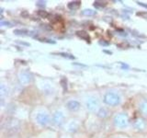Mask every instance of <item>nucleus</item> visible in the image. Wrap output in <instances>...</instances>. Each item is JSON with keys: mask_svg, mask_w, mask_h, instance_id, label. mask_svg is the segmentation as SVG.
<instances>
[{"mask_svg": "<svg viewBox=\"0 0 147 138\" xmlns=\"http://www.w3.org/2000/svg\"><path fill=\"white\" fill-rule=\"evenodd\" d=\"M104 102L109 106H117L121 102V97L115 92H107L104 96Z\"/></svg>", "mask_w": 147, "mask_h": 138, "instance_id": "f257e3e1", "label": "nucleus"}, {"mask_svg": "<svg viewBox=\"0 0 147 138\" xmlns=\"http://www.w3.org/2000/svg\"><path fill=\"white\" fill-rule=\"evenodd\" d=\"M18 128H20V122L17 120L14 119H9L3 124V129L6 130L7 133H16L18 132Z\"/></svg>", "mask_w": 147, "mask_h": 138, "instance_id": "f03ea898", "label": "nucleus"}, {"mask_svg": "<svg viewBox=\"0 0 147 138\" xmlns=\"http://www.w3.org/2000/svg\"><path fill=\"white\" fill-rule=\"evenodd\" d=\"M86 107L90 112H95L96 110H98L99 107V101L98 98H96L94 96L88 97L86 100Z\"/></svg>", "mask_w": 147, "mask_h": 138, "instance_id": "7ed1b4c3", "label": "nucleus"}, {"mask_svg": "<svg viewBox=\"0 0 147 138\" xmlns=\"http://www.w3.org/2000/svg\"><path fill=\"white\" fill-rule=\"evenodd\" d=\"M129 119L126 114H118L116 117L114 118V124L117 127L123 128L128 125Z\"/></svg>", "mask_w": 147, "mask_h": 138, "instance_id": "20e7f679", "label": "nucleus"}, {"mask_svg": "<svg viewBox=\"0 0 147 138\" xmlns=\"http://www.w3.org/2000/svg\"><path fill=\"white\" fill-rule=\"evenodd\" d=\"M64 114L60 112V110H56V112H54L53 116V123L55 124L56 126H61L62 124L64 122Z\"/></svg>", "mask_w": 147, "mask_h": 138, "instance_id": "39448f33", "label": "nucleus"}, {"mask_svg": "<svg viewBox=\"0 0 147 138\" xmlns=\"http://www.w3.org/2000/svg\"><path fill=\"white\" fill-rule=\"evenodd\" d=\"M36 121L39 124H40V125L44 126L46 124L49 123L50 116H49V114H47L46 112H39L36 116Z\"/></svg>", "mask_w": 147, "mask_h": 138, "instance_id": "423d86ee", "label": "nucleus"}, {"mask_svg": "<svg viewBox=\"0 0 147 138\" xmlns=\"http://www.w3.org/2000/svg\"><path fill=\"white\" fill-rule=\"evenodd\" d=\"M18 79H20V82L23 85H27L31 81V76L30 75V73L28 72H22L18 76Z\"/></svg>", "mask_w": 147, "mask_h": 138, "instance_id": "0eeeda50", "label": "nucleus"}, {"mask_svg": "<svg viewBox=\"0 0 147 138\" xmlns=\"http://www.w3.org/2000/svg\"><path fill=\"white\" fill-rule=\"evenodd\" d=\"M67 108L71 112H76L80 108V103L77 100H70L67 102Z\"/></svg>", "mask_w": 147, "mask_h": 138, "instance_id": "6e6552de", "label": "nucleus"}, {"mask_svg": "<svg viewBox=\"0 0 147 138\" xmlns=\"http://www.w3.org/2000/svg\"><path fill=\"white\" fill-rule=\"evenodd\" d=\"M147 126V124L145 122V121L144 119H142V118H139V119H137L136 121L134 122V127L137 129V130H144V129L146 128Z\"/></svg>", "mask_w": 147, "mask_h": 138, "instance_id": "1a4fd4ad", "label": "nucleus"}, {"mask_svg": "<svg viewBox=\"0 0 147 138\" xmlns=\"http://www.w3.org/2000/svg\"><path fill=\"white\" fill-rule=\"evenodd\" d=\"M7 94H8V87L7 86H5L4 84H2L1 87H0V95H1V97L3 98V97H5Z\"/></svg>", "mask_w": 147, "mask_h": 138, "instance_id": "9d476101", "label": "nucleus"}, {"mask_svg": "<svg viewBox=\"0 0 147 138\" xmlns=\"http://www.w3.org/2000/svg\"><path fill=\"white\" fill-rule=\"evenodd\" d=\"M98 116L99 118H106L108 116V112L105 109H100L98 112Z\"/></svg>", "mask_w": 147, "mask_h": 138, "instance_id": "9b49d317", "label": "nucleus"}, {"mask_svg": "<svg viewBox=\"0 0 147 138\" xmlns=\"http://www.w3.org/2000/svg\"><path fill=\"white\" fill-rule=\"evenodd\" d=\"M140 108H141L142 112H144L145 115H147V101H144V102L141 104Z\"/></svg>", "mask_w": 147, "mask_h": 138, "instance_id": "f8f14e48", "label": "nucleus"}, {"mask_svg": "<svg viewBox=\"0 0 147 138\" xmlns=\"http://www.w3.org/2000/svg\"><path fill=\"white\" fill-rule=\"evenodd\" d=\"M76 128H77V124H76L75 122H72L70 124H69V127H68L69 131H71V132L76 131Z\"/></svg>", "mask_w": 147, "mask_h": 138, "instance_id": "ddd939ff", "label": "nucleus"}, {"mask_svg": "<svg viewBox=\"0 0 147 138\" xmlns=\"http://www.w3.org/2000/svg\"><path fill=\"white\" fill-rule=\"evenodd\" d=\"M79 5H80V2H71V3H69L68 5V7L69 8H76V7H79Z\"/></svg>", "mask_w": 147, "mask_h": 138, "instance_id": "4468645a", "label": "nucleus"}, {"mask_svg": "<svg viewBox=\"0 0 147 138\" xmlns=\"http://www.w3.org/2000/svg\"><path fill=\"white\" fill-rule=\"evenodd\" d=\"M83 15H86V16H92L95 14V11L91 10V9H86V10H84L82 12Z\"/></svg>", "mask_w": 147, "mask_h": 138, "instance_id": "2eb2a0df", "label": "nucleus"}]
</instances>
